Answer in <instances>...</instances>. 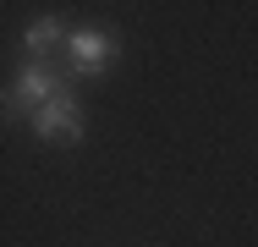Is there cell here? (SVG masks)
<instances>
[{
	"instance_id": "obj_1",
	"label": "cell",
	"mask_w": 258,
	"mask_h": 247,
	"mask_svg": "<svg viewBox=\"0 0 258 247\" xmlns=\"http://www.w3.org/2000/svg\"><path fill=\"white\" fill-rule=\"evenodd\" d=\"M121 55V33L104 28V22H88V28H72L66 33V66L72 77H104Z\"/></svg>"
},
{
	"instance_id": "obj_2",
	"label": "cell",
	"mask_w": 258,
	"mask_h": 247,
	"mask_svg": "<svg viewBox=\"0 0 258 247\" xmlns=\"http://www.w3.org/2000/svg\"><path fill=\"white\" fill-rule=\"evenodd\" d=\"M28 127L44 138V143H83V132H88V121H83V104L77 94L60 83L44 104H33V115H28Z\"/></svg>"
},
{
	"instance_id": "obj_3",
	"label": "cell",
	"mask_w": 258,
	"mask_h": 247,
	"mask_svg": "<svg viewBox=\"0 0 258 247\" xmlns=\"http://www.w3.org/2000/svg\"><path fill=\"white\" fill-rule=\"evenodd\" d=\"M55 88H60V77L50 72V60H28V66L17 72V83L0 94V121H28L33 104H44Z\"/></svg>"
},
{
	"instance_id": "obj_4",
	"label": "cell",
	"mask_w": 258,
	"mask_h": 247,
	"mask_svg": "<svg viewBox=\"0 0 258 247\" xmlns=\"http://www.w3.org/2000/svg\"><path fill=\"white\" fill-rule=\"evenodd\" d=\"M60 28H66V22H60L55 11H39V17L22 28V49H28V60H50V49L60 44Z\"/></svg>"
}]
</instances>
